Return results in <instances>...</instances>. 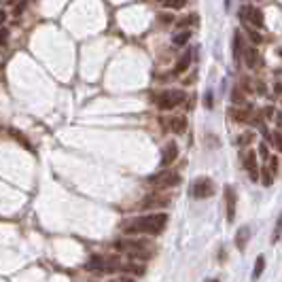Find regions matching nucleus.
<instances>
[{
	"label": "nucleus",
	"instance_id": "1",
	"mask_svg": "<svg viewBox=\"0 0 282 282\" xmlns=\"http://www.w3.org/2000/svg\"><path fill=\"white\" fill-rule=\"evenodd\" d=\"M168 225V214L166 212H153V214H142L127 219L121 225L123 233L127 236H140V233H149V236H157L161 233Z\"/></svg>",
	"mask_w": 282,
	"mask_h": 282
},
{
	"label": "nucleus",
	"instance_id": "2",
	"mask_svg": "<svg viewBox=\"0 0 282 282\" xmlns=\"http://www.w3.org/2000/svg\"><path fill=\"white\" fill-rule=\"evenodd\" d=\"M187 98L185 91H178V89H168L159 93V98H157V106H159V110H172L176 108L178 104H183Z\"/></svg>",
	"mask_w": 282,
	"mask_h": 282
},
{
	"label": "nucleus",
	"instance_id": "3",
	"mask_svg": "<svg viewBox=\"0 0 282 282\" xmlns=\"http://www.w3.org/2000/svg\"><path fill=\"white\" fill-rule=\"evenodd\" d=\"M214 193V183L208 178V176H199V178L193 180L191 185V197L193 199H206Z\"/></svg>",
	"mask_w": 282,
	"mask_h": 282
},
{
	"label": "nucleus",
	"instance_id": "4",
	"mask_svg": "<svg viewBox=\"0 0 282 282\" xmlns=\"http://www.w3.org/2000/svg\"><path fill=\"white\" fill-rule=\"evenodd\" d=\"M149 183L157 189H172V187H178L180 185V176L176 172H161V174H155L149 178Z\"/></svg>",
	"mask_w": 282,
	"mask_h": 282
},
{
	"label": "nucleus",
	"instance_id": "5",
	"mask_svg": "<svg viewBox=\"0 0 282 282\" xmlns=\"http://www.w3.org/2000/svg\"><path fill=\"white\" fill-rule=\"evenodd\" d=\"M223 195H225V219L227 223L236 221V210H238V193L231 185H227L223 189Z\"/></svg>",
	"mask_w": 282,
	"mask_h": 282
},
{
	"label": "nucleus",
	"instance_id": "6",
	"mask_svg": "<svg viewBox=\"0 0 282 282\" xmlns=\"http://www.w3.org/2000/svg\"><path fill=\"white\" fill-rule=\"evenodd\" d=\"M242 161H244V170L250 174L252 180H259V166H257V151L246 149L242 153Z\"/></svg>",
	"mask_w": 282,
	"mask_h": 282
},
{
	"label": "nucleus",
	"instance_id": "7",
	"mask_svg": "<svg viewBox=\"0 0 282 282\" xmlns=\"http://www.w3.org/2000/svg\"><path fill=\"white\" fill-rule=\"evenodd\" d=\"M170 206V197L166 195H157V193H153V195H146L142 202H140V208L142 210H151V208H168Z\"/></svg>",
	"mask_w": 282,
	"mask_h": 282
},
{
	"label": "nucleus",
	"instance_id": "8",
	"mask_svg": "<svg viewBox=\"0 0 282 282\" xmlns=\"http://www.w3.org/2000/svg\"><path fill=\"white\" fill-rule=\"evenodd\" d=\"M240 19L250 21L252 26H257V28H263V13L255 7H242L240 9Z\"/></svg>",
	"mask_w": 282,
	"mask_h": 282
},
{
	"label": "nucleus",
	"instance_id": "9",
	"mask_svg": "<svg viewBox=\"0 0 282 282\" xmlns=\"http://www.w3.org/2000/svg\"><path fill=\"white\" fill-rule=\"evenodd\" d=\"M176 157H178V144L174 142V140H170V142H166V146H163L161 151V168H168L172 166V163L176 161Z\"/></svg>",
	"mask_w": 282,
	"mask_h": 282
},
{
	"label": "nucleus",
	"instance_id": "10",
	"mask_svg": "<svg viewBox=\"0 0 282 282\" xmlns=\"http://www.w3.org/2000/svg\"><path fill=\"white\" fill-rule=\"evenodd\" d=\"M244 60H246V66H248V68L259 66L261 55H259V51H257V47H248V49L244 51Z\"/></svg>",
	"mask_w": 282,
	"mask_h": 282
},
{
	"label": "nucleus",
	"instance_id": "11",
	"mask_svg": "<svg viewBox=\"0 0 282 282\" xmlns=\"http://www.w3.org/2000/svg\"><path fill=\"white\" fill-rule=\"evenodd\" d=\"M168 125H170V132H174V134H185V130H187V117H183V115L172 117Z\"/></svg>",
	"mask_w": 282,
	"mask_h": 282
},
{
	"label": "nucleus",
	"instance_id": "12",
	"mask_svg": "<svg viewBox=\"0 0 282 282\" xmlns=\"http://www.w3.org/2000/svg\"><path fill=\"white\" fill-rule=\"evenodd\" d=\"M104 263H106V257H102V255H91L85 267L89 269V272H104Z\"/></svg>",
	"mask_w": 282,
	"mask_h": 282
},
{
	"label": "nucleus",
	"instance_id": "13",
	"mask_svg": "<svg viewBox=\"0 0 282 282\" xmlns=\"http://www.w3.org/2000/svg\"><path fill=\"white\" fill-rule=\"evenodd\" d=\"M242 51H244L242 34H240V30H236L233 32V60H236V64H240V60H242Z\"/></svg>",
	"mask_w": 282,
	"mask_h": 282
},
{
	"label": "nucleus",
	"instance_id": "14",
	"mask_svg": "<svg viewBox=\"0 0 282 282\" xmlns=\"http://www.w3.org/2000/svg\"><path fill=\"white\" fill-rule=\"evenodd\" d=\"M191 57H193V53H191V51H185V53L178 57V64H176V66H174V74H180V72H185V70L189 68V64H191Z\"/></svg>",
	"mask_w": 282,
	"mask_h": 282
},
{
	"label": "nucleus",
	"instance_id": "15",
	"mask_svg": "<svg viewBox=\"0 0 282 282\" xmlns=\"http://www.w3.org/2000/svg\"><path fill=\"white\" fill-rule=\"evenodd\" d=\"M248 238H250V229H248V227L238 229V236H236V246H238V250H244V246H246V242H248Z\"/></svg>",
	"mask_w": 282,
	"mask_h": 282
},
{
	"label": "nucleus",
	"instance_id": "16",
	"mask_svg": "<svg viewBox=\"0 0 282 282\" xmlns=\"http://www.w3.org/2000/svg\"><path fill=\"white\" fill-rule=\"evenodd\" d=\"M263 269H265V257L259 255V257H257V261H255V269H252V280H259Z\"/></svg>",
	"mask_w": 282,
	"mask_h": 282
},
{
	"label": "nucleus",
	"instance_id": "17",
	"mask_svg": "<svg viewBox=\"0 0 282 282\" xmlns=\"http://www.w3.org/2000/svg\"><path fill=\"white\" fill-rule=\"evenodd\" d=\"M119 269L127 274H136V276H142L144 274V265H140V263H127V265H121Z\"/></svg>",
	"mask_w": 282,
	"mask_h": 282
},
{
	"label": "nucleus",
	"instance_id": "18",
	"mask_svg": "<svg viewBox=\"0 0 282 282\" xmlns=\"http://www.w3.org/2000/svg\"><path fill=\"white\" fill-rule=\"evenodd\" d=\"M189 38H191V32L189 30H185V32H178V34H174V38H172V43L176 47H183L189 43Z\"/></svg>",
	"mask_w": 282,
	"mask_h": 282
},
{
	"label": "nucleus",
	"instance_id": "19",
	"mask_svg": "<svg viewBox=\"0 0 282 282\" xmlns=\"http://www.w3.org/2000/svg\"><path fill=\"white\" fill-rule=\"evenodd\" d=\"M231 113V119H236V121H250V113H244V110H229Z\"/></svg>",
	"mask_w": 282,
	"mask_h": 282
},
{
	"label": "nucleus",
	"instance_id": "20",
	"mask_svg": "<svg viewBox=\"0 0 282 282\" xmlns=\"http://www.w3.org/2000/svg\"><path fill=\"white\" fill-rule=\"evenodd\" d=\"M163 4H166L168 9H183L187 4V0H163Z\"/></svg>",
	"mask_w": 282,
	"mask_h": 282
},
{
	"label": "nucleus",
	"instance_id": "21",
	"mask_svg": "<svg viewBox=\"0 0 282 282\" xmlns=\"http://www.w3.org/2000/svg\"><path fill=\"white\" fill-rule=\"evenodd\" d=\"M282 236V214H280V219H278V223H276V227H274V233H272V242L276 244L278 242V238Z\"/></svg>",
	"mask_w": 282,
	"mask_h": 282
},
{
	"label": "nucleus",
	"instance_id": "22",
	"mask_svg": "<svg viewBox=\"0 0 282 282\" xmlns=\"http://www.w3.org/2000/svg\"><path fill=\"white\" fill-rule=\"evenodd\" d=\"M252 140H255V134H252V132H246V134H242V136H240L238 138V144H250L252 142Z\"/></svg>",
	"mask_w": 282,
	"mask_h": 282
},
{
	"label": "nucleus",
	"instance_id": "23",
	"mask_svg": "<svg viewBox=\"0 0 282 282\" xmlns=\"http://www.w3.org/2000/svg\"><path fill=\"white\" fill-rule=\"evenodd\" d=\"M195 21H197V17H195V15H187V17H183L180 21H176V26L183 28V26H189V23H195Z\"/></svg>",
	"mask_w": 282,
	"mask_h": 282
},
{
	"label": "nucleus",
	"instance_id": "24",
	"mask_svg": "<svg viewBox=\"0 0 282 282\" xmlns=\"http://www.w3.org/2000/svg\"><path fill=\"white\" fill-rule=\"evenodd\" d=\"M246 34L250 36L252 45H261V34H259V32H255V30H250V28H248V30H246Z\"/></svg>",
	"mask_w": 282,
	"mask_h": 282
},
{
	"label": "nucleus",
	"instance_id": "25",
	"mask_svg": "<svg viewBox=\"0 0 282 282\" xmlns=\"http://www.w3.org/2000/svg\"><path fill=\"white\" fill-rule=\"evenodd\" d=\"M231 102H236V104H244V96H242V91L238 89H233V93H231Z\"/></svg>",
	"mask_w": 282,
	"mask_h": 282
},
{
	"label": "nucleus",
	"instance_id": "26",
	"mask_svg": "<svg viewBox=\"0 0 282 282\" xmlns=\"http://www.w3.org/2000/svg\"><path fill=\"white\" fill-rule=\"evenodd\" d=\"M267 161H269V172L276 176V174H278V157H269Z\"/></svg>",
	"mask_w": 282,
	"mask_h": 282
},
{
	"label": "nucleus",
	"instance_id": "27",
	"mask_svg": "<svg viewBox=\"0 0 282 282\" xmlns=\"http://www.w3.org/2000/svg\"><path fill=\"white\" fill-rule=\"evenodd\" d=\"M272 183H274V174L269 172V170H263V185L269 187Z\"/></svg>",
	"mask_w": 282,
	"mask_h": 282
},
{
	"label": "nucleus",
	"instance_id": "28",
	"mask_svg": "<svg viewBox=\"0 0 282 282\" xmlns=\"http://www.w3.org/2000/svg\"><path fill=\"white\" fill-rule=\"evenodd\" d=\"M26 7H28V0H19V4H15V11H13L15 17H17V15H21L23 11H26Z\"/></svg>",
	"mask_w": 282,
	"mask_h": 282
},
{
	"label": "nucleus",
	"instance_id": "29",
	"mask_svg": "<svg viewBox=\"0 0 282 282\" xmlns=\"http://www.w3.org/2000/svg\"><path fill=\"white\" fill-rule=\"evenodd\" d=\"M259 155H261L263 161L269 159V149H267V144H261V146H259Z\"/></svg>",
	"mask_w": 282,
	"mask_h": 282
},
{
	"label": "nucleus",
	"instance_id": "30",
	"mask_svg": "<svg viewBox=\"0 0 282 282\" xmlns=\"http://www.w3.org/2000/svg\"><path fill=\"white\" fill-rule=\"evenodd\" d=\"M7 43H9V30L0 28V45H7Z\"/></svg>",
	"mask_w": 282,
	"mask_h": 282
},
{
	"label": "nucleus",
	"instance_id": "31",
	"mask_svg": "<svg viewBox=\"0 0 282 282\" xmlns=\"http://www.w3.org/2000/svg\"><path fill=\"white\" fill-rule=\"evenodd\" d=\"M11 134H13V138H17V140H19V142H21L23 146H26V149H32V146H30V142H28V140H26V138H23V136H21V134H19V132H11Z\"/></svg>",
	"mask_w": 282,
	"mask_h": 282
},
{
	"label": "nucleus",
	"instance_id": "32",
	"mask_svg": "<svg viewBox=\"0 0 282 282\" xmlns=\"http://www.w3.org/2000/svg\"><path fill=\"white\" fill-rule=\"evenodd\" d=\"M274 144H276V149H278L282 153V134L280 132H276L274 134Z\"/></svg>",
	"mask_w": 282,
	"mask_h": 282
},
{
	"label": "nucleus",
	"instance_id": "33",
	"mask_svg": "<svg viewBox=\"0 0 282 282\" xmlns=\"http://www.w3.org/2000/svg\"><path fill=\"white\" fill-rule=\"evenodd\" d=\"M212 104H214V100H212V93H206V98H204V106L206 108H212Z\"/></svg>",
	"mask_w": 282,
	"mask_h": 282
},
{
	"label": "nucleus",
	"instance_id": "34",
	"mask_svg": "<svg viewBox=\"0 0 282 282\" xmlns=\"http://www.w3.org/2000/svg\"><path fill=\"white\" fill-rule=\"evenodd\" d=\"M274 113H276L274 106H265V110H263V117H265V119H272Z\"/></svg>",
	"mask_w": 282,
	"mask_h": 282
},
{
	"label": "nucleus",
	"instance_id": "35",
	"mask_svg": "<svg viewBox=\"0 0 282 282\" xmlns=\"http://www.w3.org/2000/svg\"><path fill=\"white\" fill-rule=\"evenodd\" d=\"M161 23H172V15H159Z\"/></svg>",
	"mask_w": 282,
	"mask_h": 282
},
{
	"label": "nucleus",
	"instance_id": "36",
	"mask_svg": "<svg viewBox=\"0 0 282 282\" xmlns=\"http://www.w3.org/2000/svg\"><path fill=\"white\" fill-rule=\"evenodd\" d=\"M276 125H278V130L282 132V113L276 115Z\"/></svg>",
	"mask_w": 282,
	"mask_h": 282
},
{
	"label": "nucleus",
	"instance_id": "37",
	"mask_svg": "<svg viewBox=\"0 0 282 282\" xmlns=\"http://www.w3.org/2000/svg\"><path fill=\"white\" fill-rule=\"evenodd\" d=\"M4 21H7V11H2V9H0V26H2Z\"/></svg>",
	"mask_w": 282,
	"mask_h": 282
},
{
	"label": "nucleus",
	"instance_id": "38",
	"mask_svg": "<svg viewBox=\"0 0 282 282\" xmlns=\"http://www.w3.org/2000/svg\"><path fill=\"white\" fill-rule=\"evenodd\" d=\"M117 282H134V280L130 278V276H123V278H119V280H117Z\"/></svg>",
	"mask_w": 282,
	"mask_h": 282
},
{
	"label": "nucleus",
	"instance_id": "39",
	"mask_svg": "<svg viewBox=\"0 0 282 282\" xmlns=\"http://www.w3.org/2000/svg\"><path fill=\"white\" fill-rule=\"evenodd\" d=\"M274 91H276V93H282V83H276V87H274Z\"/></svg>",
	"mask_w": 282,
	"mask_h": 282
},
{
	"label": "nucleus",
	"instance_id": "40",
	"mask_svg": "<svg viewBox=\"0 0 282 282\" xmlns=\"http://www.w3.org/2000/svg\"><path fill=\"white\" fill-rule=\"evenodd\" d=\"M210 282H219V280H210Z\"/></svg>",
	"mask_w": 282,
	"mask_h": 282
}]
</instances>
